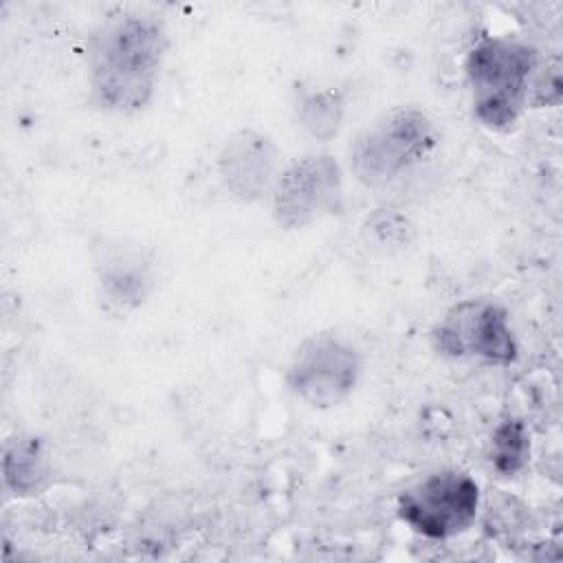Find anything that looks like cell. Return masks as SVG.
Returning a JSON list of instances; mask_svg holds the SVG:
<instances>
[{
  "label": "cell",
  "mask_w": 563,
  "mask_h": 563,
  "mask_svg": "<svg viewBox=\"0 0 563 563\" xmlns=\"http://www.w3.org/2000/svg\"><path fill=\"white\" fill-rule=\"evenodd\" d=\"M530 453L526 427L519 420L501 422L493 433V466L501 475H515L523 468Z\"/></svg>",
  "instance_id": "obj_10"
},
{
  "label": "cell",
  "mask_w": 563,
  "mask_h": 563,
  "mask_svg": "<svg viewBox=\"0 0 563 563\" xmlns=\"http://www.w3.org/2000/svg\"><path fill=\"white\" fill-rule=\"evenodd\" d=\"M99 292L108 308L132 310L141 306L152 288L150 264L141 251L130 246H106L97 257Z\"/></svg>",
  "instance_id": "obj_9"
},
{
  "label": "cell",
  "mask_w": 563,
  "mask_h": 563,
  "mask_svg": "<svg viewBox=\"0 0 563 563\" xmlns=\"http://www.w3.org/2000/svg\"><path fill=\"white\" fill-rule=\"evenodd\" d=\"M167 46V31L154 18L123 15L108 22L95 35L88 53L90 88L97 103L119 114L145 108L154 95Z\"/></svg>",
  "instance_id": "obj_1"
},
{
  "label": "cell",
  "mask_w": 563,
  "mask_h": 563,
  "mask_svg": "<svg viewBox=\"0 0 563 563\" xmlns=\"http://www.w3.org/2000/svg\"><path fill=\"white\" fill-rule=\"evenodd\" d=\"M341 114H343V103L339 95L330 90L306 97L299 110L303 128L319 139H330L336 132L341 123Z\"/></svg>",
  "instance_id": "obj_12"
},
{
  "label": "cell",
  "mask_w": 563,
  "mask_h": 563,
  "mask_svg": "<svg viewBox=\"0 0 563 563\" xmlns=\"http://www.w3.org/2000/svg\"><path fill=\"white\" fill-rule=\"evenodd\" d=\"M435 143V125L422 110L396 108L354 141L350 165L361 183L378 187L427 158Z\"/></svg>",
  "instance_id": "obj_3"
},
{
  "label": "cell",
  "mask_w": 563,
  "mask_h": 563,
  "mask_svg": "<svg viewBox=\"0 0 563 563\" xmlns=\"http://www.w3.org/2000/svg\"><path fill=\"white\" fill-rule=\"evenodd\" d=\"M438 347L449 356H477L508 365L517 358V339L508 312L490 301H464L455 306L435 332Z\"/></svg>",
  "instance_id": "obj_7"
},
{
  "label": "cell",
  "mask_w": 563,
  "mask_h": 563,
  "mask_svg": "<svg viewBox=\"0 0 563 563\" xmlns=\"http://www.w3.org/2000/svg\"><path fill=\"white\" fill-rule=\"evenodd\" d=\"M361 374L358 352L334 334H314L295 352L286 383L303 402L328 409L343 402Z\"/></svg>",
  "instance_id": "obj_5"
},
{
  "label": "cell",
  "mask_w": 563,
  "mask_h": 563,
  "mask_svg": "<svg viewBox=\"0 0 563 563\" xmlns=\"http://www.w3.org/2000/svg\"><path fill=\"white\" fill-rule=\"evenodd\" d=\"M534 68L537 53L528 44L506 37H488L475 44L466 59L475 117L495 130L515 123L526 103Z\"/></svg>",
  "instance_id": "obj_2"
},
{
  "label": "cell",
  "mask_w": 563,
  "mask_h": 563,
  "mask_svg": "<svg viewBox=\"0 0 563 563\" xmlns=\"http://www.w3.org/2000/svg\"><path fill=\"white\" fill-rule=\"evenodd\" d=\"M275 167V145L253 130H242L227 139L220 154V174L233 196L242 200L260 198L273 183Z\"/></svg>",
  "instance_id": "obj_8"
},
{
  "label": "cell",
  "mask_w": 563,
  "mask_h": 563,
  "mask_svg": "<svg viewBox=\"0 0 563 563\" xmlns=\"http://www.w3.org/2000/svg\"><path fill=\"white\" fill-rule=\"evenodd\" d=\"M4 475H7V482L18 493H31L37 488V484L44 475V457H42L40 444L33 438L18 442L7 453Z\"/></svg>",
  "instance_id": "obj_11"
},
{
  "label": "cell",
  "mask_w": 563,
  "mask_h": 563,
  "mask_svg": "<svg viewBox=\"0 0 563 563\" xmlns=\"http://www.w3.org/2000/svg\"><path fill=\"white\" fill-rule=\"evenodd\" d=\"M479 488L460 471H442L402 490L398 512L418 534L449 539L464 532L477 515Z\"/></svg>",
  "instance_id": "obj_4"
},
{
  "label": "cell",
  "mask_w": 563,
  "mask_h": 563,
  "mask_svg": "<svg viewBox=\"0 0 563 563\" xmlns=\"http://www.w3.org/2000/svg\"><path fill=\"white\" fill-rule=\"evenodd\" d=\"M343 183L339 163L328 156H306L292 163L275 183V218L286 229H301L341 207Z\"/></svg>",
  "instance_id": "obj_6"
}]
</instances>
